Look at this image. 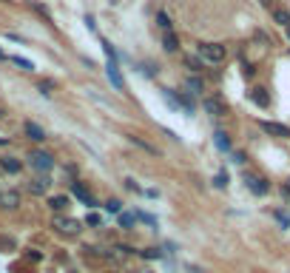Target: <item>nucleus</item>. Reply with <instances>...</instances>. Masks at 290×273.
<instances>
[{
	"mask_svg": "<svg viewBox=\"0 0 290 273\" xmlns=\"http://www.w3.org/2000/svg\"><path fill=\"white\" fill-rule=\"evenodd\" d=\"M196 57L202 60V63L219 65V63H225L228 49L222 43H199V46H196Z\"/></svg>",
	"mask_w": 290,
	"mask_h": 273,
	"instance_id": "nucleus-1",
	"label": "nucleus"
},
{
	"mask_svg": "<svg viewBox=\"0 0 290 273\" xmlns=\"http://www.w3.org/2000/svg\"><path fill=\"white\" fill-rule=\"evenodd\" d=\"M51 228L57 230L60 236H68V239H74V236H80L83 225L77 222L74 216H63V214H57L54 219H51Z\"/></svg>",
	"mask_w": 290,
	"mask_h": 273,
	"instance_id": "nucleus-2",
	"label": "nucleus"
},
{
	"mask_svg": "<svg viewBox=\"0 0 290 273\" xmlns=\"http://www.w3.org/2000/svg\"><path fill=\"white\" fill-rule=\"evenodd\" d=\"M102 49H105V54H108V69H105V74H108L111 86H114L117 91H125V80H123V74H120V63H117V51L111 49V43H102Z\"/></svg>",
	"mask_w": 290,
	"mask_h": 273,
	"instance_id": "nucleus-3",
	"label": "nucleus"
},
{
	"mask_svg": "<svg viewBox=\"0 0 290 273\" xmlns=\"http://www.w3.org/2000/svg\"><path fill=\"white\" fill-rule=\"evenodd\" d=\"M29 165L34 168L37 174H49L51 168H54V157H51L49 151H40V148H37V151L29 154Z\"/></svg>",
	"mask_w": 290,
	"mask_h": 273,
	"instance_id": "nucleus-4",
	"label": "nucleus"
},
{
	"mask_svg": "<svg viewBox=\"0 0 290 273\" xmlns=\"http://www.w3.org/2000/svg\"><path fill=\"white\" fill-rule=\"evenodd\" d=\"M165 100L171 103V106L174 108H182V111H185V114H194V103L188 100V97H185V94H179V91H174V88H165Z\"/></svg>",
	"mask_w": 290,
	"mask_h": 273,
	"instance_id": "nucleus-5",
	"label": "nucleus"
},
{
	"mask_svg": "<svg viewBox=\"0 0 290 273\" xmlns=\"http://www.w3.org/2000/svg\"><path fill=\"white\" fill-rule=\"evenodd\" d=\"M202 108L208 111L210 117H225L228 114V103L222 97H205L202 100Z\"/></svg>",
	"mask_w": 290,
	"mask_h": 273,
	"instance_id": "nucleus-6",
	"label": "nucleus"
},
{
	"mask_svg": "<svg viewBox=\"0 0 290 273\" xmlns=\"http://www.w3.org/2000/svg\"><path fill=\"white\" fill-rule=\"evenodd\" d=\"M245 185L250 188V194H256V196H265L270 191L268 180H265V177H256V174H245Z\"/></svg>",
	"mask_w": 290,
	"mask_h": 273,
	"instance_id": "nucleus-7",
	"label": "nucleus"
},
{
	"mask_svg": "<svg viewBox=\"0 0 290 273\" xmlns=\"http://www.w3.org/2000/svg\"><path fill=\"white\" fill-rule=\"evenodd\" d=\"M23 134L29 136L31 143H46V140H49V134H46L43 125H37V122H31V120L23 122Z\"/></svg>",
	"mask_w": 290,
	"mask_h": 273,
	"instance_id": "nucleus-8",
	"label": "nucleus"
},
{
	"mask_svg": "<svg viewBox=\"0 0 290 273\" xmlns=\"http://www.w3.org/2000/svg\"><path fill=\"white\" fill-rule=\"evenodd\" d=\"M51 188V180L46 177V174H40V177H34V180L29 182V194L31 196H46Z\"/></svg>",
	"mask_w": 290,
	"mask_h": 273,
	"instance_id": "nucleus-9",
	"label": "nucleus"
},
{
	"mask_svg": "<svg viewBox=\"0 0 290 273\" xmlns=\"http://www.w3.org/2000/svg\"><path fill=\"white\" fill-rule=\"evenodd\" d=\"M17 205H20V191H6V188H0V208L15 211Z\"/></svg>",
	"mask_w": 290,
	"mask_h": 273,
	"instance_id": "nucleus-10",
	"label": "nucleus"
},
{
	"mask_svg": "<svg viewBox=\"0 0 290 273\" xmlns=\"http://www.w3.org/2000/svg\"><path fill=\"white\" fill-rule=\"evenodd\" d=\"M71 191H74V196H80V202L86 205V208H97L94 194H91V191H86V188H83L80 182H71Z\"/></svg>",
	"mask_w": 290,
	"mask_h": 273,
	"instance_id": "nucleus-11",
	"label": "nucleus"
},
{
	"mask_svg": "<svg viewBox=\"0 0 290 273\" xmlns=\"http://www.w3.org/2000/svg\"><path fill=\"white\" fill-rule=\"evenodd\" d=\"M262 125V131H265V134H270V136H290V128L287 125H282V122H259Z\"/></svg>",
	"mask_w": 290,
	"mask_h": 273,
	"instance_id": "nucleus-12",
	"label": "nucleus"
},
{
	"mask_svg": "<svg viewBox=\"0 0 290 273\" xmlns=\"http://www.w3.org/2000/svg\"><path fill=\"white\" fill-rule=\"evenodd\" d=\"M71 205V196H65V194H57V196H49V208L54 211V214H63L65 208Z\"/></svg>",
	"mask_w": 290,
	"mask_h": 273,
	"instance_id": "nucleus-13",
	"label": "nucleus"
},
{
	"mask_svg": "<svg viewBox=\"0 0 290 273\" xmlns=\"http://www.w3.org/2000/svg\"><path fill=\"white\" fill-rule=\"evenodd\" d=\"M162 49H165L168 54H176V51H179V37H176L174 31H162Z\"/></svg>",
	"mask_w": 290,
	"mask_h": 273,
	"instance_id": "nucleus-14",
	"label": "nucleus"
},
{
	"mask_svg": "<svg viewBox=\"0 0 290 273\" xmlns=\"http://www.w3.org/2000/svg\"><path fill=\"white\" fill-rule=\"evenodd\" d=\"M0 168H3L6 174H20L23 162H20V159H15V157H0Z\"/></svg>",
	"mask_w": 290,
	"mask_h": 273,
	"instance_id": "nucleus-15",
	"label": "nucleus"
},
{
	"mask_svg": "<svg viewBox=\"0 0 290 273\" xmlns=\"http://www.w3.org/2000/svg\"><path fill=\"white\" fill-rule=\"evenodd\" d=\"M185 88H188L191 94H202V91H205V80L196 77V74H191V77L185 80Z\"/></svg>",
	"mask_w": 290,
	"mask_h": 273,
	"instance_id": "nucleus-16",
	"label": "nucleus"
},
{
	"mask_svg": "<svg viewBox=\"0 0 290 273\" xmlns=\"http://www.w3.org/2000/svg\"><path fill=\"white\" fill-rule=\"evenodd\" d=\"M213 145H216L219 151H231V136L225 134V131H216V134H213Z\"/></svg>",
	"mask_w": 290,
	"mask_h": 273,
	"instance_id": "nucleus-17",
	"label": "nucleus"
},
{
	"mask_svg": "<svg viewBox=\"0 0 290 273\" xmlns=\"http://www.w3.org/2000/svg\"><path fill=\"white\" fill-rule=\"evenodd\" d=\"M250 100H253L256 106H262V108L270 106V97L265 94V88H253V91H250Z\"/></svg>",
	"mask_w": 290,
	"mask_h": 273,
	"instance_id": "nucleus-18",
	"label": "nucleus"
},
{
	"mask_svg": "<svg viewBox=\"0 0 290 273\" xmlns=\"http://www.w3.org/2000/svg\"><path fill=\"white\" fill-rule=\"evenodd\" d=\"M128 140H131V143H134V145H137V148H142V151H148V154H160V148H157V145H151V143H145L142 136H134V134H131Z\"/></svg>",
	"mask_w": 290,
	"mask_h": 273,
	"instance_id": "nucleus-19",
	"label": "nucleus"
},
{
	"mask_svg": "<svg viewBox=\"0 0 290 273\" xmlns=\"http://www.w3.org/2000/svg\"><path fill=\"white\" fill-rule=\"evenodd\" d=\"M273 20L287 29V26H290V12H284V9H273Z\"/></svg>",
	"mask_w": 290,
	"mask_h": 273,
	"instance_id": "nucleus-20",
	"label": "nucleus"
},
{
	"mask_svg": "<svg viewBox=\"0 0 290 273\" xmlns=\"http://www.w3.org/2000/svg\"><path fill=\"white\" fill-rule=\"evenodd\" d=\"M134 225H137V216H134V214H125V211H123V214H120V228H123V230H131Z\"/></svg>",
	"mask_w": 290,
	"mask_h": 273,
	"instance_id": "nucleus-21",
	"label": "nucleus"
},
{
	"mask_svg": "<svg viewBox=\"0 0 290 273\" xmlns=\"http://www.w3.org/2000/svg\"><path fill=\"white\" fill-rule=\"evenodd\" d=\"M12 63H15L20 72H34V63H31V60H26V57H20V54H17V57H12Z\"/></svg>",
	"mask_w": 290,
	"mask_h": 273,
	"instance_id": "nucleus-22",
	"label": "nucleus"
},
{
	"mask_svg": "<svg viewBox=\"0 0 290 273\" xmlns=\"http://www.w3.org/2000/svg\"><path fill=\"white\" fill-rule=\"evenodd\" d=\"M157 23H160L162 31H174V23H171V17H168L165 12H157Z\"/></svg>",
	"mask_w": 290,
	"mask_h": 273,
	"instance_id": "nucleus-23",
	"label": "nucleus"
},
{
	"mask_svg": "<svg viewBox=\"0 0 290 273\" xmlns=\"http://www.w3.org/2000/svg\"><path fill=\"white\" fill-rule=\"evenodd\" d=\"M102 208H105V214H117V216H120V214H123V202H120V199H108Z\"/></svg>",
	"mask_w": 290,
	"mask_h": 273,
	"instance_id": "nucleus-24",
	"label": "nucleus"
},
{
	"mask_svg": "<svg viewBox=\"0 0 290 273\" xmlns=\"http://www.w3.org/2000/svg\"><path fill=\"white\" fill-rule=\"evenodd\" d=\"M142 259H162V251H160V248H145Z\"/></svg>",
	"mask_w": 290,
	"mask_h": 273,
	"instance_id": "nucleus-25",
	"label": "nucleus"
},
{
	"mask_svg": "<svg viewBox=\"0 0 290 273\" xmlns=\"http://www.w3.org/2000/svg\"><path fill=\"white\" fill-rule=\"evenodd\" d=\"M213 185H216V188H228V174L219 171L216 177H213Z\"/></svg>",
	"mask_w": 290,
	"mask_h": 273,
	"instance_id": "nucleus-26",
	"label": "nucleus"
},
{
	"mask_svg": "<svg viewBox=\"0 0 290 273\" xmlns=\"http://www.w3.org/2000/svg\"><path fill=\"white\" fill-rule=\"evenodd\" d=\"M31 6H34V12H37V15H43V17H46V23H51L49 9H46V6H40V3H31Z\"/></svg>",
	"mask_w": 290,
	"mask_h": 273,
	"instance_id": "nucleus-27",
	"label": "nucleus"
},
{
	"mask_svg": "<svg viewBox=\"0 0 290 273\" xmlns=\"http://www.w3.org/2000/svg\"><path fill=\"white\" fill-rule=\"evenodd\" d=\"M134 216H137V219H142L145 225H151V228H154V225H157V219H154L151 214H142V211H139V214H134Z\"/></svg>",
	"mask_w": 290,
	"mask_h": 273,
	"instance_id": "nucleus-28",
	"label": "nucleus"
},
{
	"mask_svg": "<svg viewBox=\"0 0 290 273\" xmlns=\"http://www.w3.org/2000/svg\"><path fill=\"white\" fill-rule=\"evenodd\" d=\"M185 63H188V69H191V72H202V63H199L196 57H188Z\"/></svg>",
	"mask_w": 290,
	"mask_h": 273,
	"instance_id": "nucleus-29",
	"label": "nucleus"
},
{
	"mask_svg": "<svg viewBox=\"0 0 290 273\" xmlns=\"http://www.w3.org/2000/svg\"><path fill=\"white\" fill-rule=\"evenodd\" d=\"M37 88H40V91H43V94H51V88H54V83H51V80H46V83H40V86H37Z\"/></svg>",
	"mask_w": 290,
	"mask_h": 273,
	"instance_id": "nucleus-30",
	"label": "nucleus"
},
{
	"mask_svg": "<svg viewBox=\"0 0 290 273\" xmlns=\"http://www.w3.org/2000/svg\"><path fill=\"white\" fill-rule=\"evenodd\" d=\"M276 219H279V222H282L284 228L290 225V216H287V214H282V211H276Z\"/></svg>",
	"mask_w": 290,
	"mask_h": 273,
	"instance_id": "nucleus-31",
	"label": "nucleus"
},
{
	"mask_svg": "<svg viewBox=\"0 0 290 273\" xmlns=\"http://www.w3.org/2000/svg\"><path fill=\"white\" fill-rule=\"evenodd\" d=\"M86 222L91 225V228H100V216H97V214H91V216L86 219Z\"/></svg>",
	"mask_w": 290,
	"mask_h": 273,
	"instance_id": "nucleus-32",
	"label": "nucleus"
},
{
	"mask_svg": "<svg viewBox=\"0 0 290 273\" xmlns=\"http://www.w3.org/2000/svg\"><path fill=\"white\" fill-rule=\"evenodd\" d=\"M125 188H128V191H139V185L134 180H125Z\"/></svg>",
	"mask_w": 290,
	"mask_h": 273,
	"instance_id": "nucleus-33",
	"label": "nucleus"
},
{
	"mask_svg": "<svg viewBox=\"0 0 290 273\" xmlns=\"http://www.w3.org/2000/svg\"><path fill=\"white\" fill-rule=\"evenodd\" d=\"M282 194H284V196H287V199H290V182H284V188H282Z\"/></svg>",
	"mask_w": 290,
	"mask_h": 273,
	"instance_id": "nucleus-34",
	"label": "nucleus"
},
{
	"mask_svg": "<svg viewBox=\"0 0 290 273\" xmlns=\"http://www.w3.org/2000/svg\"><path fill=\"white\" fill-rule=\"evenodd\" d=\"M262 3H265V6H268V3H270V0H262Z\"/></svg>",
	"mask_w": 290,
	"mask_h": 273,
	"instance_id": "nucleus-35",
	"label": "nucleus"
},
{
	"mask_svg": "<svg viewBox=\"0 0 290 273\" xmlns=\"http://www.w3.org/2000/svg\"><path fill=\"white\" fill-rule=\"evenodd\" d=\"M287 37H290V26H287Z\"/></svg>",
	"mask_w": 290,
	"mask_h": 273,
	"instance_id": "nucleus-36",
	"label": "nucleus"
}]
</instances>
